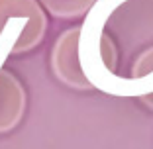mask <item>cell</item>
Here are the masks:
<instances>
[{"mask_svg": "<svg viewBox=\"0 0 153 149\" xmlns=\"http://www.w3.org/2000/svg\"><path fill=\"white\" fill-rule=\"evenodd\" d=\"M79 36H81V26L71 27L57 37L51 51V67L55 77L63 85L76 90H90L92 85L85 77L79 61Z\"/></svg>", "mask_w": 153, "mask_h": 149, "instance_id": "obj_1", "label": "cell"}, {"mask_svg": "<svg viewBox=\"0 0 153 149\" xmlns=\"http://www.w3.org/2000/svg\"><path fill=\"white\" fill-rule=\"evenodd\" d=\"M26 110V92L10 71H0V133L20 124Z\"/></svg>", "mask_w": 153, "mask_h": 149, "instance_id": "obj_2", "label": "cell"}, {"mask_svg": "<svg viewBox=\"0 0 153 149\" xmlns=\"http://www.w3.org/2000/svg\"><path fill=\"white\" fill-rule=\"evenodd\" d=\"M51 16L61 20H71L86 16L96 0H37Z\"/></svg>", "mask_w": 153, "mask_h": 149, "instance_id": "obj_3", "label": "cell"}]
</instances>
